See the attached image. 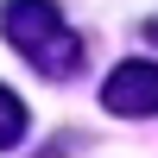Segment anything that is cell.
<instances>
[{"mask_svg": "<svg viewBox=\"0 0 158 158\" xmlns=\"http://www.w3.org/2000/svg\"><path fill=\"white\" fill-rule=\"evenodd\" d=\"M19 139H25V101L13 95V89H0V152L19 146Z\"/></svg>", "mask_w": 158, "mask_h": 158, "instance_id": "obj_3", "label": "cell"}, {"mask_svg": "<svg viewBox=\"0 0 158 158\" xmlns=\"http://www.w3.org/2000/svg\"><path fill=\"white\" fill-rule=\"evenodd\" d=\"M0 32L44 82H70L82 70V38L70 32L57 0H0Z\"/></svg>", "mask_w": 158, "mask_h": 158, "instance_id": "obj_1", "label": "cell"}, {"mask_svg": "<svg viewBox=\"0 0 158 158\" xmlns=\"http://www.w3.org/2000/svg\"><path fill=\"white\" fill-rule=\"evenodd\" d=\"M152 38H158V19H152Z\"/></svg>", "mask_w": 158, "mask_h": 158, "instance_id": "obj_4", "label": "cell"}, {"mask_svg": "<svg viewBox=\"0 0 158 158\" xmlns=\"http://www.w3.org/2000/svg\"><path fill=\"white\" fill-rule=\"evenodd\" d=\"M101 108L120 114V120H152V114H158V63L152 57L114 63L108 82H101Z\"/></svg>", "mask_w": 158, "mask_h": 158, "instance_id": "obj_2", "label": "cell"}]
</instances>
